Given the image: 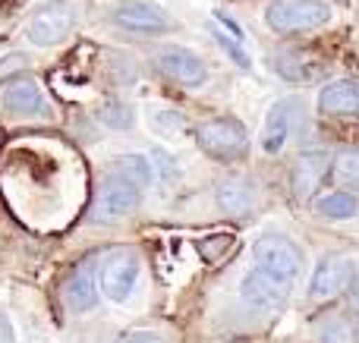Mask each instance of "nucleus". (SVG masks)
<instances>
[{
    "label": "nucleus",
    "mask_w": 359,
    "mask_h": 343,
    "mask_svg": "<svg viewBox=\"0 0 359 343\" xmlns=\"http://www.w3.org/2000/svg\"><path fill=\"white\" fill-rule=\"evenodd\" d=\"M196 142L211 161H240L249 151V136L246 126L233 117H215L196 126Z\"/></svg>",
    "instance_id": "obj_1"
},
{
    "label": "nucleus",
    "mask_w": 359,
    "mask_h": 343,
    "mask_svg": "<svg viewBox=\"0 0 359 343\" xmlns=\"http://www.w3.org/2000/svg\"><path fill=\"white\" fill-rule=\"evenodd\" d=\"M331 19V6L325 0H271L265 10L268 29L278 35H299L316 31Z\"/></svg>",
    "instance_id": "obj_2"
},
{
    "label": "nucleus",
    "mask_w": 359,
    "mask_h": 343,
    "mask_svg": "<svg viewBox=\"0 0 359 343\" xmlns=\"http://www.w3.org/2000/svg\"><path fill=\"white\" fill-rule=\"evenodd\" d=\"M252 258L259 268H265L268 274L280 277L287 284H297L299 274L306 271V255L293 239L280 237V233H265L255 239L252 246Z\"/></svg>",
    "instance_id": "obj_3"
},
{
    "label": "nucleus",
    "mask_w": 359,
    "mask_h": 343,
    "mask_svg": "<svg viewBox=\"0 0 359 343\" xmlns=\"http://www.w3.org/2000/svg\"><path fill=\"white\" fill-rule=\"evenodd\" d=\"M142 205V189L136 183H130L120 174H107L98 186V195H95V208L92 218L98 224H117V220H126L139 211Z\"/></svg>",
    "instance_id": "obj_4"
},
{
    "label": "nucleus",
    "mask_w": 359,
    "mask_h": 343,
    "mask_svg": "<svg viewBox=\"0 0 359 343\" xmlns=\"http://www.w3.org/2000/svg\"><path fill=\"white\" fill-rule=\"evenodd\" d=\"M139 274H142V255L136 249H114L98 268L101 296L111 302H126L136 290Z\"/></svg>",
    "instance_id": "obj_5"
},
{
    "label": "nucleus",
    "mask_w": 359,
    "mask_h": 343,
    "mask_svg": "<svg viewBox=\"0 0 359 343\" xmlns=\"http://www.w3.org/2000/svg\"><path fill=\"white\" fill-rule=\"evenodd\" d=\"M0 111L19 120H41L50 117L54 107H50L44 88L32 76H10L0 85Z\"/></svg>",
    "instance_id": "obj_6"
},
{
    "label": "nucleus",
    "mask_w": 359,
    "mask_h": 343,
    "mask_svg": "<svg viewBox=\"0 0 359 343\" xmlns=\"http://www.w3.org/2000/svg\"><path fill=\"white\" fill-rule=\"evenodd\" d=\"M76 25V6L69 0H44L35 13H32L25 35L35 48H54L73 31Z\"/></svg>",
    "instance_id": "obj_7"
},
{
    "label": "nucleus",
    "mask_w": 359,
    "mask_h": 343,
    "mask_svg": "<svg viewBox=\"0 0 359 343\" xmlns=\"http://www.w3.org/2000/svg\"><path fill=\"white\" fill-rule=\"evenodd\" d=\"M356 284V262L347 255H325L316 265L309 281V300L312 302H328L334 296L353 290Z\"/></svg>",
    "instance_id": "obj_8"
},
{
    "label": "nucleus",
    "mask_w": 359,
    "mask_h": 343,
    "mask_svg": "<svg viewBox=\"0 0 359 343\" xmlns=\"http://www.w3.org/2000/svg\"><path fill=\"white\" fill-rule=\"evenodd\" d=\"M299 120H303V98H280L271 104L265 117V126H262L259 145L265 155H280L287 148V142L293 139Z\"/></svg>",
    "instance_id": "obj_9"
},
{
    "label": "nucleus",
    "mask_w": 359,
    "mask_h": 343,
    "mask_svg": "<svg viewBox=\"0 0 359 343\" xmlns=\"http://www.w3.org/2000/svg\"><path fill=\"white\" fill-rule=\"evenodd\" d=\"M290 287L293 284L280 281V277L268 274L265 268L255 265V268L243 277L240 296L249 309H255V312H280V309L287 306V300H290Z\"/></svg>",
    "instance_id": "obj_10"
},
{
    "label": "nucleus",
    "mask_w": 359,
    "mask_h": 343,
    "mask_svg": "<svg viewBox=\"0 0 359 343\" xmlns=\"http://www.w3.org/2000/svg\"><path fill=\"white\" fill-rule=\"evenodd\" d=\"M155 69L168 82L183 85V88H198V85H205V79H208V69H205L202 57L192 54V50H186V48H180V44L158 48Z\"/></svg>",
    "instance_id": "obj_11"
},
{
    "label": "nucleus",
    "mask_w": 359,
    "mask_h": 343,
    "mask_svg": "<svg viewBox=\"0 0 359 343\" xmlns=\"http://www.w3.org/2000/svg\"><path fill=\"white\" fill-rule=\"evenodd\" d=\"M111 22L130 35H164L170 25L168 16L145 0H117L111 6Z\"/></svg>",
    "instance_id": "obj_12"
},
{
    "label": "nucleus",
    "mask_w": 359,
    "mask_h": 343,
    "mask_svg": "<svg viewBox=\"0 0 359 343\" xmlns=\"http://www.w3.org/2000/svg\"><path fill=\"white\" fill-rule=\"evenodd\" d=\"M63 306L69 309L73 315H86L92 312L95 306H98L101 300V281L98 274H95V262L92 258H86V262H79L73 271H69L67 284H63Z\"/></svg>",
    "instance_id": "obj_13"
},
{
    "label": "nucleus",
    "mask_w": 359,
    "mask_h": 343,
    "mask_svg": "<svg viewBox=\"0 0 359 343\" xmlns=\"http://www.w3.org/2000/svg\"><path fill=\"white\" fill-rule=\"evenodd\" d=\"M328 170H331V158L325 151H306V155H299V161L290 170L293 199L297 202L312 199L318 192V186H322V180L328 176Z\"/></svg>",
    "instance_id": "obj_14"
},
{
    "label": "nucleus",
    "mask_w": 359,
    "mask_h": 343,
    "mask_svg": "<svg viewBox=\"0 0 359 343\" xmlns=\"http://www.w3.org/2000/svg\"><path fill=\"white\" fill-rule=\"evenodd\" d=\"M318 113L334 120H359V82L334 79L318 92Z\"/></svg>",
    "instance_id": "obj_15"
},
{
    "label": "nucleus",
    "mask_w": 359,
    "mask_h": 343,
    "mask_svg": "<svg viewBox=\"0 0 359 343\" xmlns=\"http://www.w3.org/2000/svg\"><path fill=\"white\" fill-rule=\"evenodd\" d=\"M215 202L224 214L230 218H243V214H252L259 205V189L249 176H227V180L217 183L215 189Z\"/></svg>",
    "instance_id": "obj_16"
},
{
    "label": "nucleus",
    "mask_w": 359,
    "mask_h": 343,
    "mask_svg": "<svg viewBox=\"0 0 359 343\" xmlns=\"http://www.w3.org/2000/svg\"><path fill=\"white\" fill-rule=\"evenodd\" d=\"M271 66L278 76H284L287 82H312L322 73V63H316L312 57L299 54V50H280L271 57Z\"/></svg>",
    "instance_id": "obj_17"
},
{
    "label": "nucleus",
    "mask_w": 359,
    "mask_h": 343,
    "mask_svg": "<svg viewBox=\"0 0 359 343\" xmlns=\"http://www.w3.org/2000/svg\"><path fill=\"white\" fill-rule=\"evenodd\" d=\"M316 211L328 220H350L359 214V199L353 192H328L325 199L316 202Z\"/></svg>",
    "instance_id": "obj_18"
},
{
    "label": "nucleus",
    "mask_w": 359,
    "mask_h": 343,
    "mask_svg": "<svg viewBox=\"0 0 359 343\" xmlns=\"http://www.w3.org/2000/svg\"><path fill=\"white\" fill-rule=\"evenodd\" d=\"M114 174L126 176V180L136 183L139 189H149L151 180H155V170H151L149 158H142V155H120L117 161H114Z\"/></svg>",
    "instance_id": "obj_19"
},
{
    "label": "nucleus",
    "mask_w": 359,
    "mask_h": 343,
    "mask_svg": "<svg viewBox=\"0 0 359 343\" xmlns=\"http://www.w3.org/2000/svg\"><path fill=\"white\" fill-rule=\"evenodd\" d=\"M318 343H356V328L344 315H325L316 325Z\"/></svg>",
    "instance_id": "obj_20"
},
{
    "label": "nucleus",
    "mask_w": 359,
    "mask_h": 343,
    "mask_svg": "<svg viewBox=\"0 0 359 343\" xmlns=\"http://www.w3.org/2000/svg\"><path fill=\"white\" fill-rule=\"evenodd\" d=\"M331 174L337 176V183H341V186L359 192V148L337 151V158L331 161Z\"/></svg>",
    "instance_id": "obj_21"
},
{
    "label": "nucleus",
    "mask_w": 359,
    "mask_h": 343,
    "mask_svg": "<svg viewBox=\"0 0 359 343\" xmlns=\"http://www.w3.org/2000/svg\"><path fill=\"white\" fill-rule=\"evenodd\" d=\"M233 243H236L233 233H217V237H205V239H198L196 249H198V255H202L208 265H217V262H224V258L230 255Z\"/></svg>",
    "instance_id": "obj_22"
},
{
    "label": "nucleus",
    "mask_w": 359,
    "mask_h": 343,
    "mask_svg": "<svg viewBox=\"0 0 359 343\" xmlns=\"http://www.w3.org/2000/svg\"><path fill=\"white\" fill-rule=\"evenodd\" d=\"M101 120H104L111 130H133L136 126V111H133L126 101H107L101 107Z\"/></svg>",
    "instance_id": "obj_23"
},
{
    "label": "nucleus",
    "mask_w": 359,
    "mask_h": 343,
    "mask_svg": "<svg viewBox=\"0 0 359 343\" xmlns=\"http://www.w3.org/2000/svg\"><path fill=\"white\" fill-rule=\"evenodd\" d=\"M149 123H151V130L161 132V136H168V139H174V136H180V132L186 130L183 113H177V111H151Z\"/></svg>",
    "instance_id": "obj_24"
},
{
    "label": "nucleus",
    "mask_w": 359,
    "mask_h": 343,
    "mask_svg": "<svg viewBox=\"0 0 359 343\" xmlns=\"http://www.w3.org/2000/svg\"><path fill=\"white\" fill-rule=\"evenodd\" d=\"M211 35H215V41L221 44V48H224V54H227L230 60L236 63V66H240V69H246V73H249V69H252V57H249L246 50H243V41H240V38L227 35V31H217V29L211 31Z\"/></svg>",
    "instance_id": "obj_25"
},
{
    "label": "nucleus",
    "mask_w": 359,
    "mask_h": 343,
    "mask_svg": "<svg viewBox=\"0 0 359 343\" xmlns=\"http://www.w3.org/2000/svg\"><path fill=\"white\" fill-rule=\"evenodd\" d=\"M123 343H164V337L158 331H130Z\"/></svg>",
    "instance_id": "obj_26"
},
{
    "label": "nucleus",
    "mask_w": 359,
    "mask_h": 343,
    "mask_svg": "<svg viewBox=\"0 0 359 343\" xmlns=\"http://www.w3.org/2000/svg\"><path fill=\"white\" fill-rule=\"evenodd\" d=\"M25 63H29V57L25 54H10V57H4V60H0V76L6 73V69H13V66H25Z\"/></svg>",
    "instance_id": "obj_27"
},
{
    "label": "nucleus",
    "mask_w": 359,
    "mask_h": 343,
    "mask_svg": "<svg viewBox=\"0 0 359 343\" xmlns=\"http://www.w3.org/2000/svg\"><path fill=\"white\" fill-rule=\"evenodd\" d=\"M0 343H16V334H13V325L4 312H0Z\"/></svg>",
    "instance_id": "obj_28"
},
{
    "label": "nucleus",
    "mask_w": 359,
    "mask_h": 343,
    "mask_svg": "<svg viewBox=\"0 0 359 343\" xmlns=\"http://www.w3.org/2000/svg\"><path fill=\"white\" fill-rule=\"evenodd\" d=\"M353 306H356V309H359V287H356V290H353Z\"/></svg>",
    "instance_id": "obj_29"
},
{
    "label": "nucleus",
    "mask_w": 359,
    "mask_h": 343,
    "mask_svg": "<svg viewBox=\"0 0 359 343\" xmlns=\"http://www.w3.org/2000/svg\"><path fill=\"white\" fill-rule=\"evenodd\" d=\"M217 343H246V340H217Z\"/></svg>",
    "instance_id": "obj_30"
},
{
    "label": "nucleus",
    "mask_w": 359,
    "mask_h": 343,
    "mask_svg": "<svg viewBox=\"0 0 359 343\" xmlns=\"http://www.w3.org/2000/svg\"><path fill=\"white\" fill-rule=\"evenodd\" d=\"M356 340H359V328H356Z\"/></svg>",
    "instance_id": "obj_31"
}]
</instances>
